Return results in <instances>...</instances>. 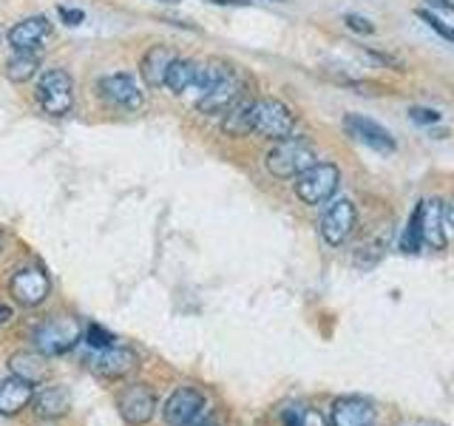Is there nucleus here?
<instances>
[{"instance_id": "nucleus-1", "label": "nucleus", "mask_w": 454, "mask_h": 426, "mask_svg": "<svg viewBox=\"0 0 454 426\" xmlns=\"http://www.w3.org/2000/svg\"><path fill=\"white\" fill-rule=\"evenodd\" d=\"M318 162L316 148L304 137H287L276 142L267 154V170L278 179H295L298 174H304L307 168Z\"/></svg>"}, {"instance_id": "nucleus-2", "label": "nucleus", "mask_w": 454, "mask_h": 426, "mask_svg": "<svg viewBox=\"0 0 454 426\" xmlns=\"http://www.w3.org/2000/svg\"><path fill=\"white\" fill-rule=\"evenodd\" d=\"M340 170L333 162H316L304 174L295 177V196L304 205H324L338 191Z\"/></svg>"}, {"instance_id": "nucleus-3", "label": "nucleus", "mask_w": 454, "mask_h": 426, "mask_svg": "<svg viewBox=\"0 0 454 426\" xmlns=\"http://www.w3.org/2000/svg\"><path fill=\"white\" fill-rule=\"evenodd\" d=\"M293 128H295V117L281 99H273V97L255 99V108H253V131L255 134L281 142V139L293 137Z\"/></svg>"}, {"instance_id": "nucleus-4", "label": "nucleus", "mask_w": 454, "mask_h": 426, "mask_svg": "<svg viewBox=\"0 0 454 426\" xmlns=\"http://www.w3.org/2000/svg\"><path fill=\"white\" fill-rule=\"evenodd\" d=\"M32 341L35 350L43 355H66L80 341V324L68 316H54L37 327Z\"/></svg>"}, {"instance_id": "nucleus-5", "label": "nucleus", "mask_w": 454, "mask_h": 426, "mask_svg": "<svg viewBox=\"0 0 454 426\" xmlns=\"http://www.w3.org/2000/svg\"><path fill=\"white\" fill-rule=\"evenodd\" d=\"M37 103L51 117H66L74 106V80L63 68H51L37 83Z\"/></svg>"}, {"instance_id": "nucleus-6", "label": "nucleus", "mask_w": 454, "mask_h": 426, "mask_svg": "<svg viewBox=\"0 0 454 426\" xmlns=\"http://www.w3.org/2000/svg\"><path fill=\"white\" fill-rule=\"evenodd\" d=\"M165 423L168 426H202L207 415L205 395L193 387H179L165 401Z\"/></svg>"}, {"instance_id": "nucleus-7", "label": "nucleus", "mask_w": 454, "mask_h": 426, "mask_svg": "<svg viewBox=\"0 0 454 426\" xmlns=\"http://www.w3.org/2000/svg\"><path fill=\"white\" fill-rule=\"evenodd\" d=\"M49 276L40 267H20L18 273L9 279V293L14 296V302L23 307H37L49 298Z\"/></svg>"}, {"instance_id": "nucleus-8", "label": "nucleus", "mask_w": 454, "mask_h": 426, "mask_svg": "<svg viewBox=\"0 0 454 426\" xmlns=\"http://www.w3.org/2000/svg\"><path fill=\"white\" fill-rule=\"evenodd\" d=\"M355 225H358V210H355L352 199H338L321 217V236L330 245H344L352 236Z\"/></svg>"}, {"instance_id": "nucleus-9", "label": "nucleus", "mask_w": 454, "mask_h": 426, "mask_svg": "<svg viewBox=\"0 0 454 426\" xmlns=\"http://www.w3.org/2000/svg\"><path fill=\"white\" fill-rule=\"evenodd\" d=\"M117 409L125 423L131 426H142L153 418L156 412V395L151 387L145 383H131V387H125L117 398Z\"/></svg>"}, {"instance_id": "nucleus-10", "label": "nucleus", "mask_w": 454, "mask_h": 426, "mask_svg": "<svg viewBox=\"0 0 454 426\" xmlns=\"http://www.w3.org/2000/svg\"><path fill=\"white\" fill-rule=\"evenodd\" d=\"M344 131L352 139H358L361 146L372 148L378 154H392L397 148L387 128L378 125L375 120H369V117H361V114H347V117H344Z\"/></svg>"}, {"instance_id": "nucleus-11", "label": "nucleus", "mask_w": 454, "mask_h": 426, "mask_svg": "<svg viewBox=\"0 0 454 426\" xmlns=\"http://www.w3.org/2000/svg\"><path fill=\"white\" fill-rule=\"evenodd\" d=\"M241 97H245V80H241L239 71L233 68L216 89H210L207 94L199 97L196 108L202 114H224V111H231Z\"/></svg>"}, {"instance_id": "nucleus-12", "label": "nucleus", "mask_w": 454, "mask_h": 426, "mask_svg": "<svg viewBox=\"0 0 454 426\" xmlns=\"http://www.w3.org/2000/svg\"><path fill=\"white\" fill-rule=\"evenodd\" d=\"M99 94H103L106 103L114 108H125V111H137L142 108V91L134 83L131 75H108L99 80Z\"/></svg>"}, {"instance_id": "nucleus-13", "label": "nucleus", "mask_w": 454, "mask_h": 426, "mask_svg": "<svg viewBox=\"0 0 454 426\" xmlns=\"http://www.w3.org/2000/svg\"><path fill=\"white\" fill-rule=\"evenodd\" d=\"M49 35H51V20L46 18V14H35V18H26L20 23H14L6 37L14 46V51H35Z\"/></svg>"}, {"instance_id": "nucleus-14", "label": "nucleus", "mask_w": 454, "mask_h": 426, "mask_svg": "<svg viewBox=\"0 0 454 426\" xmlns=\"http://www.w3.org/2000/svg\"><path fill=\"white\" fill-rule=\"evenodd\" d=\"M330 426H375V409L358 395L338 398L330 412Z\"/></svg>"}, {"instance_id": "nucleus-15", "label": "nucleus", "mask_w": 454, "mask_h": 426, "mask_svg": "<svg viewBox=\"0 0 454 426\" xmlns=\"http://www.w3.org/2000/svg\"><path fill=\"white\" fill-rule=\"evenodd\" d=\"M137 367V352L128 347H108V350H97L91 359V369L103 378H122Z\"/></svg>"}, {"instance_id": "nucleus-16", "label": "nucleus", "mask_w": 454, "mask_h": 426, "mask_svg": "<svg viewBox=\"0 0 454 426\" xmlns=\"http://www.w3.org/2000/svg\"><path fill=\"white\" fill-rule=\"evenodd\" d=\"M174 60H176V54L168 46H151L145 51V57H142V63H139V75L145 80L148 89H162Z\"/></svg>"}, {"instance_id": "nucleus-17", "label": "nucleus", "mask_w": 454, "mask_h": 426, "mask_svg": "<svg viewBox=\"0 0 454 426\" xmlns=\"http://www.w3.org/2000/svg\"><path fill=\"white\" fill-rule=\"evenodd\" d=\"M35 401V383H28L18 375L0 381V415H18Z\"/></svg>"}, {"instance_id": "nucleus-18", "label": "nucleus", "mask_w": 454, "mask_h": 426, "mask_svg": "<svg viewBox=\"0 0 454 426\" xmlns=\"http://www.w3.org/2000/svg\"><path fill=\"white\" fill-rule=\"evenodd\" d=\"M423 245L432 250L446 248V208L440 199L423 202Z\"/></svg>"}, {"instance_id": "nucleus-19", "label": "nucleus", "mask_w": 454, "mask_h": 426, "mask_svg": "<svg viewBox=\"0 0 454 426\" xmlns=\"http://www.w3.org/2000/svg\"><path fill=\"white\" fill-rule=\"evenodd\" d=\"M49 355H43V352H18V355H12L9 359V369H12V375H18L28 383H43L49 375V364H46Z\"/></svg>"}, {"instance_id": "nucleus-20", "label": "nucleus", "mask_w": 454, "mask_h": 426, "mask_svg": "<svg viewBox=\"0 0 454 426\" xmlns=\"http://www.w3.org/2000/svg\"><path fill=\"white\" fill-rule=\"evenodd\" d=\"M253 108H255V99L253 97H241L231 111H224L222 131L227 137H247V134H253Z\"/></svg>"}, {"instance_id": "nucleus-21", "label": "nucleus", "mask_w": 454, "mask_h": 426, "mask_svg": "<svg viewBox=\"0 0 454 426\" xmlns=\"http://www.w3.org/2000/svg\"><path fill=\"white\" fill-rule=\"evenodd\" d=\"M35 409L40 418H63L71 409V398L63 387H49L35 395Z\"/></svg>"}, {"instance_id": "nucleus-22", "label": "nucleus", "mask_w": 454, "mask_h": 426, "mask_svg": "<svg viewBox=\"0 0 454 426\" xmlns=\"http://www.w3.org/2000/svg\"><path fill=\"white\" fill-rule=\"evenodd\" d=\"M231 66H224V63H219V60H207V63H199V68H196V80H193V89L191 91H196L199 97L202 94H207L210 89H216V85L231 75Z\"/></svg>"}, {"instance_id": "nucleus-23", "label": "nucleus", "mask_w": 454, "mask_h": 426, "mask_svg": "<svg viewBox=\"0 0 454 426\" xmlns=\"http://www.w3.org/2000/svg\"><path fill=\"white\" fill-rule=\"evenodd\" d=\"M196 68H199V63H193V60H182V57H176L174 66H170V71H168L165 85H168V89L174 91V94L191 91V89H193V80H196Z\"/></svg>"}, {"instance_id": "nucleus-24", "label": "nucleus", "mask_w": 454, "mask_h": 426, "mask_svg": "<svg viewBox=\"0 0 454 426\" xmlns=\"http://www.w3.org/2000/svg\"><path fill=\"white\" fill-rule=\"evenodd\" d=\"M37 68H40V63L32 51H14L6 60V77L12 83H26L37 75Z\"/></svg>"}, {"instance_id": "nucleus-25", "label": "nucleus", "mask_w": 454, "mask_h": 426, "mask_svg": "<svg viewBox=\"0 0 454 426\" xmlns=\"http://www.w3.org/2000/svg\"><path fill=\"white\" fill-rule=\"evenodd\" d=\"M420 248H423V202L411 210L409 225H406V231L401 236V250L403 253H418Z\"/></svg>"}, {"instance_id": "nucleus-26", "label": "nucleus", "mask_w": 454, "mask_h": 426, "mask_svg": "<svg viewBox=\"0 0 454 426\" xmlns=\"http://www.w3.org/2000/svg\"><path fill=\"white\" fill-rule=\"evenodd\" d=\"M85 344H89L91 350H108L117 344V338H114L106 327H99V324H91L89 330H85Z\"/></svg>"}, {"instance_id": "nucleus-27", "label": "nucleus", "mask_w": 454, "mask_h": 426, "mask_svg": "<svg viewBox=\"0 0 454 426\" xmlns=\"http://www.w3.org/2000/svg\"><path fill=\"white\" fill-rule=\"evenodd\" d=\"M418 18L432 28L434 35H440L443 40H449V43H454V28L449 26V23H443L437 18V14H432V12H426V9H418Z\"/></svg>"}, {"instance_id": "nucleus-28", "label": "nucleus", "mask_w": 454, "mask_h": 426, "mask_svg": "<svg viewBox=\"0 0 454 426\" xmlns=\"http://www.w3.org/2000/svg\"><path fill=\"white\" fill-rule=\"evenodd\" d=\"M409 117H411V122L434 125V122H440V111H434V108H423V106H415V108L409 111Z\"/></svg>"}, {"instance_id": "nucleus-29", "label": "nucleus", "mask_w": 454, "mask_h": 426, "mask_svg": "<svg viewBox=\"0 0 454 426\" xmlns=\"http://www.w3.org/2000/svg\"><path fill=\"white\" fill-rule=\"evenodd\" d=\"M344 23H347V28H352V32H358V35H375V26L369 23L366 18H361V14H347L344 18Z\"/></svg>"}, {"instance_id": "nucleus-30", "label": "nucleus", "mask_w": 454, "mask_h": 426, "mask_svg": "<svg viewBox=\"0 0 454 426\" xmlns=\"http://www.w3.org/2000/svg\"><path fill=\"white\" fill-rule=\"evenodd\" d=\"M57 12H60V18H63L66 26H80V23L85 20V14H82L80 9H66V6H60Z\"/></svg>"}, {"instance_id": "nucleus-31", "label": "nucleus", "mask_w": 454, "mask_h": 426, "mask_svg": "<svg viewBox=\"0 0 454 426\" xmlns=\"http://www.w3.org/2000/svg\"><path fill=\"white\" fill-rule=\"evenodd\" d=\"M301 426H330V423L324 421L321 412H316V409H307V412H301Z\"/></svg>"}, {"instance_id": "nucleus-32", "label": "nucleus", "mask_w": 454, "mask_h": 426, "mask_svg": "<svg viewBox=\"0 0 454 426\" xmlns=\"http://www.w3.org/2000/svg\"><path fill=\"white\" fill-rule=\"evenodd\" d=\"M429 6H434L437 12H446V14H454V4L451 0H426Z\"/></svg>"}, {"instance_id": "nucleus-33", "label": "nucleus", "mask_w": 454, "mask_h": 426, "mask_svg": "<svg viewBox=\"0 0 454 426\" xmlns=\"http://www.w3.org/2000/svg\"><path fill=\"white\" fill-rule=\"evenodd\" d=\"M284 426H301V412H284Z\"/></svg>"}, {"instance_id": "nucleus-34", "label": "nucleus", "mask_w": 454, "mask_h": 426, "mask_svg": "<svg viewBox=\"0 0 454 426\" xmlns=\"http://www.w3.org/2000/svg\"><path fill=\"white\" fill-rule=\"evenodd\" d=\"M207 4H216V6H250V0H207Z\"/></svg>"}, {"instance_id": "nucleus-35", "label": "nucleus", "mask_w": 454, "mask_h": 426, "mask_svg": "<svg viewBox=\"0 0 454 426\" xmlns=\"http://www.w3.org/2000/svg\"><path fill=\"white\" fill-rule=\"evenodd\" d=\"M12 321V307L9 304H0V327Z\"/></svg>"}, {"instance_id": "nucleus-36", "label": "nucleus", "mask_w": 454, "mask_h": 426, "mask_svg": "<svg viewBox=\"0 0 454 426\" xmlns=\"http://www.w3.org/2000/svg\"><path fill=\"white\" fill-rule=\"evenodd\" d=\"M446 225L454 227V199H451V205H446Z\"/></svg>"}, {"instance_id": "nucleus-37", "label": "nucleus", "mask_w": 454, "mask_h": 426, "mask_svg": "<svg viewBox=\"0 0 454 426\" xmlns=\"http://www.w3.org/2000/svg\"><path fill=\"white\" fill-rule=\"evenodd\" d=\"M0 253H4V233H0Z\"/></svg>"}, {"instance_id": "nucleus-38", "label": "nucleus", "mask_w": 454, "mask_h": 426, "mask_svg": "<svg viewBox=\"0 0 454 426\" xmlns=\"http://www.w3.org/2000/svg\"><path fill=\"white\" fill-rule=\"evenodd\" d=\"M162 4H179V0H162Z\"/></svg>"}, {"instance_id": "nucleus-39", "label": "nucleus", "mask_w": 454, "mask_h": 426, "mask_svg": "<svg viewBox=\"0 0 454 426\" xmlns=\"http://www.w3.org/2000/svg\"><path fill=\"white\" fill-rule=\"evenodd\" d=\"M0 40H4V28H0Z\"/></svg>"}, {"instance_id": "nucleus-40", "label": "nucleus", "mask_w": 454, "mask_h": 426, "mask_svg": "<svg viewBox=\"0 0 454 426\" xmlns=\"http://www.w3.org/2000/svg\"><path fill=\"white\" fill-rule=\"evenodd\" d=\"M273 4H284V0H273Z\"/></svg>"}]
</instances>
